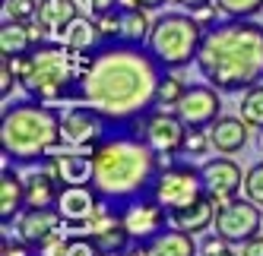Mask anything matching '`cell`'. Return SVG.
<instances>
[{
    "label": "cell",
    "instance_id": "obj_31",
    "mask_svg": "<svg viewBox=\"0 0 263 256\" xmlns=\"http://www.w3.org/2000/svg\"><path fill=\"white\" fill-rule=\"evenodd\" d=\"M96 23H99V29H102L105 45H118V41H121V23H124V10H121V7H118V10H108V13H99Z\"/></svg>",
    "mask_w": 263,
    "mask_h": 256
},
{
    "label": "cell",
    "instance_id": "obj_19",
    "mask_svg": "<svg viewBox=\"0 0 263 256\" xmlns=\"http://www.w3.org/2000/svg\"><path fill=\"white\" fill-rule=\"evenodd\" d=\"M210 139H213V149L222 152V155H235L241 152L244 145H248V133H251V123L244 120L241 114L238 117H229V114H222L219 120H213L210 126Z\"/></svg>",
    "mask_w": 263,
    "mask_h": 256
},
{
    "label": "cell",
    "instance_id": "obj_40",
    "mask_svg": "<svg viewBox=\"0 0 263 256\" xmlns=\"http://www.w3.org/2000/svg\"><path fill=\"white\" fill-rule=\"evenodd\" d=\"M241 256H263V234H254L241 244Z\"/></svg>",
    "mask_w": 263,
    "mask_h": 256
},
{
    "label": "cell",
    "instance_id": "obj_3",
    "mask_svg": "<svg viewBox=\"0 0 263 256\" xmlns=\"http://www.w3.org/2000/svg\"><path fill=\"white\" fill-rule=\"evenodd\" d=\"M162 155L130 130H115L92 152V187L102 203L127 206L140 196H153Z\"/></svg>",
    "mask_w": 263,
    "mask_h": 256
},
{
    "label": "cell",
    "instance_id": "obj_35",
    "mask_svg": "<svg viewBox=\"0 0 263 256\" xmlns=\"http://www.w3.org/2000/svg\"><path fill=\"white\" fill-rule=\"evenodd\" d=\"M200 256H241V250H235L219 234H206L203 241H200Z\"/></svg>",
    "mask_w": 263,
    "mask_h": 256
},
{
    "label": "cell",
    "instance_id": "obj_5",
    "mask_svg": "<svg viewBox=\"0 0 263 256\" xmlns=\"http://www.w3.org/2000/svg\"><path fill=\"white\" fill-rule=\"evenodd\" d=\"M96 54L73 51L64 41H42L26 54V63L20 73L23 92L35 101L58 104V101H77L80 82L86 70L92 67Z\"/></svg>",
    "mask_w": 263,
    "mask_h": 256
},
{
    "label": "cell",
    "instance_id": "obj_1",
    "mask_svg": "<svg viewBox=\"0 0 263 256\" xmlns=\"http://www.w3.org/2000/svg\"><path fill=\"white\" fill-rule=\"evenodd\" d=\"M162 73L146 45H102L80 82L77 101L96 108L115 130H127L159 104Z\"/></svg>",
    "mask_w": 263,
    "mask_h": 256
},
{
    "label": "cell",
    "instance_id": "obj_8",
    "mask_svg": "<svg viewBox=\"0 0 263 256\" xmlns=\"http://www.w3.org/2000/svg\"><path fill=\"white\" fill-rule=\"evenodd\" d=\"M153 196L159 199V203H162L168 212L191 206V203H197L200 196H206L203 171L197 168V164L181 161V158L172 161V164H165V168L159 171V177H156Z\"/></svg>",
    "mask_w": 263,
    "mask_h": 256
},
{
    "label": "cell",
    "instance_id": "obj_20",
    "mask_svg": "<svg viewBox=\"0 0 263 256\" xmlns=\"http://www.w3.org/2000/svg\"><path fill=\"white\" fill-rule=\"evenodd\" d=\"M83 4L86 0H39V16H35V23H39L48 38H61V32L83 16Z\"/></svg>",
    "mask_w": 263,
    "mask_h": 256
},
{
    "label": "cell",
    "instance_id": "obj_27",
    "mask_svg": "<svg viewBox=\"0 0 263 256\" xmlns=\"http://www.w3.org/2000/svg\"><path fill=\"white\" fill-rule=\"evenodd\" d=\"M149 32H153L149 10H124L121 41H118V45H146V41H149Z\"/></svg>",
    "mask_w": 263,
    "mask_h": 256
},
{
    "label": "cell",
    "instance_id": "obj_23",
    "mask_svg": "<svg viewBox=\"0 0 263 256\" xmlns=\"http://www.w3.org/2000/svg\"><path fill=\"white\" fill-rule=\"evenodd\" d=\"M149 256H200V244L194 241V234H187L181 228H165L159 237L146 244Z\"/></svg>",
    "mask_w": 263,
    "mask_h": 256
},
{
    "label": "cell",
    "instance_id": "obj_22",
    "mask_svg": "<svg viewBox=\"0 0 263 256\" xmlns=\"http://www.w3.org/2000/svg\"><path fill=\"white\" fill-rule=\"evenodd\" d=\"M172 225L187 231V234H203V231H210L216 225V203L210 196H200L197 203L191 206H184V209H175L172 212Z\"/></svg>",
    "mask_w": 263,
    "mask_h": 256
},
{
    "label": "cell",
    "instance_id": "obj_14",
    "mask_svg": "<svg viewBox=\"0 0 263 256\" xmlns=\"http://www.w3.org/2000/svg\"><path fill=\"white\" fill-rule=\"evenodd\" d=\"M200 171H203L206 196L216 203V209H219L222 203H229V199H235V196L244 190V174H241V168H238L229 155H219V158L203 161Z\"/></svg>",
    "mask_w": 263,
    "mask_h": 256
},
{
    "label": "cell",
    "instance_id": "obj_41",
    "mask_svg": "<svg viewBox=\"0 0 263 256\" xmlns=\"http://www.w3.org/2000/svg\"><path fill=\"white\" fill-rule=\"evenodd\" d=\"M89 4V13L99 16V13H108V10H118V0H86Z\"/></svg>",
    "mask_w": 263,
    "mask_h": 256
},
{
    "label": "cell",
    "instance_id": "obj_26",
    "mask_svg": "<svg viewBox=\"0 0 263 256\" xmlns=\"http://www.w3.org/2000/svg\"><path fill=\"white\" fill-rule=\"evenodd\" d=\"M35 48V38H32V29L29 23H13V19H4L0 26V54H29Z\"/></svg>",
    "mask_w": 263,
    "mask_h": 256
},
{
    "label": "cell",
    "instance_id": "obj_7",
    "mask_svg": "<svg viewBox=\"0 0 263 256\" xmlns=\"http://www.w3.org/2000/svg\"><path fill=\"white\" fill-rule=\"evenodd\" d=\"M111 133H115V126L96 108H89L83 101L61 108V145H67V149H80L92 155Z\"/></svg>",
    "mask_w": 263,
    "mask_h": 256
},
{
    "label": "cell",
    "instance_id": "obj_43",
    "mask_svg": "<svg viewBox=\"0 0 263 256\" xmlns=\"http://www.w3.org/2000/svg\"><path fill=\"white\" fill-rule=\"evenodd\" d=\"M118 256H149V247L146 244H130L124 253H118Z\"/></svg>",
    "mask_w": 263,
    "mask_h": 256
},
{
    "label": "cell",
    "instance_id": "obj_28",
    "mask_svg": "<svg viewBox=\"0 0 263 256\" xmlns=\"http://www.w3.org/2000/svg\"><path fill=\"white\" fill-rule=\"evenodd\" d=\"M184 92H187V82L181 76H175V70H165L162 73V82H159V108L175 111L178 101L184 98Z\"/></svg>",
    "mask_w": 263,
    "mask_h": 256
},
{
    "label": "cell",
    "instance_id": "obj_15",
    "mask_svg": "<svg viewBox=\"0 0 263 256\" xmlns=\"http://www.w3.org/2000/svg\"><path fill=\"white\" fill-rule=\"evenodd\" d=\"M222 92L216 86H187L184 98L178 101V117L187 123V126H210L213 120L222 117Z\"/></svg>",
    "mask_w": 263,
    "mask_h": 256
},
{
    "label": "cell",
    "instance_id": "obj_10",
    "mask_svg": "<svg viewBox=\"0 0 263 256\" xmlns=\"http://www.w3.org/2000/svg\"><path fill=\"white\" fill-rule=\"evenodd\" d=\"M213 228L229 244L241 247L248 237L260 234V228H263V209L257 203H251L248 196H244V199L235 196V199H229V203H222L216 209V225Z\"/></svg>",
    "mask_w": 263,
    "mask_h": 256
},
{
    "label": "cell",
    "instance_id": "obj_38",
    "mask_svg": "<svg viewBox=\"0 0 263 256\" xmlns=\"http://www.w3.org/2000/svg\"><path fill=\"white\" fill-rule=\"evenodd\" d=\"M16 79H20V76H16V70L7 63V57H0V95H4V98H10Z\"/></svg>",
    "mask_w": 263,
    "mask_h": 256
},
{
    "label": "cell",
    "instance_id": "obj_21",
    "mask_svg": "<svg viewBox=\"0 0 263 256\" xmlns=\"http://www.w3.org/2000/svg\"><path fill=\"white\" fill-rule=\"evenodd\" d=\"M51 41H64L67 48H73V51H86V54H96L102 45H105V38H102V29H99V23H96V16H77L64 32H61V38H51Z\"/></svg>",
    "mask_w": 263,
    "mask_h": 256
},
{
    "label": "cell",
    "instance_id": "obj_6",
    "mask_svg": "<svg viewBox=\"0 0 263 256\" xmlns=\"http://www.w3.org/2000/svg\"><path fill=\"white\" fill-rule=\"evenodd\" d=\"M206 29L197 23L194 13H162L153 19L146 51L153 54V60L162 70H184L197 63V54L203 45Z\"/></svg>",
    "mask_w": 263,
    "mask_h": 256
},
{
    "label": "cell",
    "instance_id": "obj_36",
    "mask_svg": "<svg viewBox=\"0 0 263 256\" xmlns=\"http://www.w3.org/2000/svg\"><path fill=\"white\" fill-rule=\"evenodd\" d=\"M0 256H39V250H35L32 244H26L23 237H4V244H0Z\"/></svg>",
    "mask_w": 263,
    "mask_h": 256
},
{
    "label": "cell",
    "instance_id": "obj_29",
    "mask_svg": "<svg viewBox=\"0 0 263 256\" xmlns=\"http://www.w3.org/2000/svg\"><path fill=\"white\" fill-rule=\"evenodd\" d=\"M241 117L257 130H263V82L241 95Z\"/></svg>",
    "mask_w": 263,
    "mask_h": 256
},
{
    "label": "cell",
    "instance_id": "obj_17",
    "mask_svg": "<svg viewBox=\"0 0 263 256\" xmlns=\"http://www.w3.org/2000/svg\"><path fill=\"white\" fill-rule=\"evenodd\" d=\"M64 218L58 209H26L20 218H16V231H20V237L26 244H32L35 250H42L51 237H58L64 231Z\"/></svg>",
    "mask_w": 263,
    "mask_h": 256
},
{
    "label": "cell",
    "instance_id": "obj_30",
    "mask_svg": "<svg viewBox=\"0 0 263 256\" xmlns=\"http://www.w3.org/2000/svg\"><path fill=\"white\" fill-rule=\"evenodd\" d=\"M216 7L225 19H254L257 13H263V0H216Z\"/></svg>",
    "mask_w": 263,
    "mask_h": 256
},
{
    "label": "cell",
    "instance_id": "obj_24",
    "mask_svg": "<svg viewBox=\"0 0 263 256\" xmlns=\"http://www.w3.org/2000/svg\"><path fill=\"white\" fill-rule=\"evenodd\" d=\"M61 190H64V187H61L45 168L32 171V174L26 177V209H51V206H58Z\"/></svg>",
    "mask_w": 263,
    "mask_h": 256
},
{
    "label": "cell",
    "instance_id": "obj_12",
    "mask_svg": "<svg viewBox=\"0 0 263 256\" xmlns=\"http://www.w3.org/2000/svg\"><path fill=\"white\" fill-rule=\"evenodd\" d=\"M121 218L134 237V244H149L165 228H172V212H168L156 196H140L134 203L121 206Z\"/></svg>",
    "mask_w": 263,
    "mask_h": 256
},
{
    "label": "cell",
    "instance_id": "obj_4",
    "mask_svg": "<svg viewBox=\"0 0 263 256\" xmlns=\"http://www.w3.org/2000/svg\"><path fill=\"white\" fill-rule=\"evenodd\" d=\"M61 142V108L45 101H16L0 117V149L4 161L16 168L42 164Z\"/></svg>",
    "mask_w": 263,
    "mask_h": 256
},
{
    "label": "cell",
    "instance_id": "obj_42",
    "mask_svg": "<svg viewBox=\"0 0 263 256\" xmlns=\"http://www.w3.org/2000/svg\"><path fill=\"white\" fill-rule=\"evenodd\" d=\"M172 4H178V7L187 10V13H194V10H200V7H206V4H213V0H172Z\"/></svg>",
    "mask_w": 263,
    "mask_h": 256
},
{
    "label": "cell",
    "instance_id": "obj_32",
    "mask_svg": "<svg viewBox=\"0 0 263 256\" xmlns=\"http://www.w3.org/2000/svg\"><path fill=\"white\" fill-rule=\"evenodd\" d=\"M39 16V0H4V19L32 23Z\"/></svg>",
    "mask_w": 263,
    "mask_h": 256
},
{
    "label": "cell",
    "instance_id": "obj_33",
    "mask_svg": "<svg viewBox=\"0 0 263 256\" xmlns=\"http://www.w3.org/2000/svg\"><path fill=\"white\" fill-rule=\"evenodd\" d=\"M244 196L263 209V161L251 164V168L244 171Z\"/></svg>",
    "mask_w": 263,
    "mask_h": 256
},
{
    "label": "cell",
    "instance_id": "obj_37",
    "mask_svg": "<svg viewBox=\"0 0 263 256\" xmlns=\"http://www.w3.org/2000/svg\"><path fill=\"white\" fill-rule=\"evenodd\" d=\"M194 16H197V23H200L203 29H213V26L222 23V19H219L222 10L216 7V0H213V4H206V7H200V10H194Z\"/></svg>",
    "mask_w": 263,
    "mask_h": 256
},
{
    "label": "cell",
    "instance_id": "obj_2",
    "mask_svg": "<svg viewBox=\"0 0 263 256\" xmlns=\"http://www.w3.org/2000/svg\"><path fill=\"white\" fill-rule=\"evenodd\" d=\"M200 76L225 95H244L263 82V26L254 19H222L206 29L197 54Z\"/></svg>",
    "mask_w": 263,
    "mask_h": 256
},
{
    "label": "cell",
    "instance_id": "obj_25",
    "mask_svg": "<svg viewBox=\"0 0 263 256\" xmlns=\"http://www.w3.org/2000/svg\"><path fill=\"white\" fill-rule=\"evenodd\" d=\"M39 256H102L99 247L92 244V237L89 234H58V237H51V241L39 250Z\"/></svg>",
    "mask_w": 263,
    "mask_h": 256
},
{
    "label": "cell",
    "instance_id": "obj_13",
    "mask_svg": "<svg viewBox=\"0 0 263 256\" xmlns=\"http://www.w3.org/2000/svg\"><path fill=\"white\" fill-rule=\"evenodd\" d=\"M45 168L61 187H77V184H92V155L80 149H67V145H54L51 155L39 164Z\"/></svg>",
    "mask_w": 263,
    "mask_h": 256
},
{
    "label": "cell",
    "instance_id": "obj_16",
    "mask_svg": "<svg viewBox=\"0 0 263 256\" xmlns=\"http://www.w3.org/2000/svg\"><path fill=\"white\" fill-rule=\"evenodd\" d=\"M99 206H102V196L96 193V187H92V184H77V187H64L61 190L58 206H54V209L61 212L67 228L83 231V225L92 218V212H96Z\"/></svg>",
    "mask_w": 263,
    "mask_h": 256
},
{
    "label": "cell",
    "instance_id": "obj_39",
    "mask_svg": "<svg viewBox=\"0 0 263 256\" xmlns=\"http://www.w3.org/2000/svg\"><path fill=\"white\" fill-rule=\"evenodd\" d=\"M165 4H172V0H118L121 10H162Z\"/></svg>",
    "mask_w": 263,
    "mask_h": 256
},
{
    "label": "cell",
    "instance_id": "obj_11",
    "mask_svg": "<svg viewBox=\"0 0 263 256\" xmlns=\"http://www.w3.org/2000/svg\"><path fill=\"white\" fill-rule=\"evenodd\" d=\"M83 234L92 237V244L99 247L102 256H118L134 244V237H130L124 218H121V206H111V203H102L92 212V218L83 225Z\"/></svg>",
    "mask_w": 263,
    "mask_h": 256
},
{
    "label": "cell",
    "instance_id": "obj_34",
    "mask_svg": "<svg viewBox=\"0 0 263 256\" xmlns=\"http://www.w3.org/2000/svg\"><path fill=\"white\" fill-rule=\"evenodd\" d=\"M213 149V139L206 126H187V139H184V155H206Z\"/></svg>",
    "mask_w": 263,
    "mask_h": 256
},
{
    "label": "cell",
    "instance_id": "obj_9",
    "mask_svg": "<svg viewBox=\"0 0 263 256\" xmlns=\"http://www.w3.org/2000/svg\"><path fill=\"white\" fill-rule=\"evenodd\" d=\"M134 136H140L146 145H153L159 155H184V139H187V123L178 117V111L168 108H153L140 120L127 126Z\"/></svg>",
    "mask_w": 263,
    "mask_h": 256
},
{
    "label": "cell",
    "instance_id": "obj_18",
    "mask_svg": "<svg viewBox=\"0 0 263 256\" xmlns=\"http://www.w3.org/2000/svg\"><path fill=\"white\" fill-rule=\"evenodd\" d=\"M23 212H26V180L16 174V164L4 161V171H0V222H4V228H10Z\"/></svg>",
    "mask_w": 263,
    "mask_h": 256
}]
</instances>
